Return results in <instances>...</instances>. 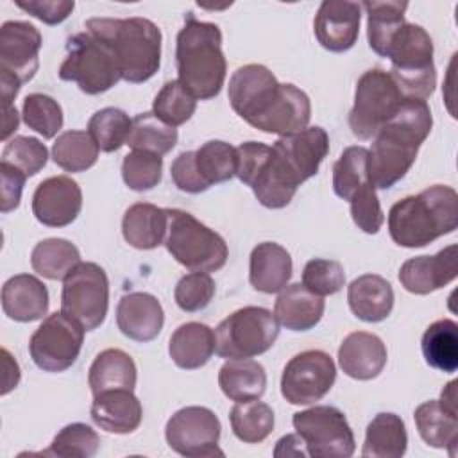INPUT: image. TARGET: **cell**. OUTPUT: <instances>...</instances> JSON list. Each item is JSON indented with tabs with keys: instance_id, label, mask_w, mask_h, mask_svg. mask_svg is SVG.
Listing matches in <instances>:
<instances>
[{
	"instance_id": "38",
	"label": "cell",
	"mask_w": 458,
	"mask_h": 458,
	"mask_svg": "<svg viewBox=\"0 0 458 458\" xmlns=\"http://www.w3.org/2000/svg\"><path fill=\"white\" fill-rule=\"evenodd\" d=\"M231 429L245 444L263 442L274 429V411L259 399L242 401L231 408Z\"/></svg>"
},
{
	"instance_id": "6",
	"label": "cell",
	"mask_w": 458,
	"mask_h": 458,
	"mask_svg": "<svg viewBox=\"0 0 458 458\" xmlns=\"http://www.w3.org/2000/svg\"><path fill=\"white\" fill-rule=\"evenodd\" d=\"M385 57L390 59L388 72L404 98L426 100L437 86L433 63V39L424 27L404 21L392 36Z\"/></svg>"
},
{
	"instance_id": "58",
	"label": "cell",
	"mask_w": 458,
	"mask_h": 458,
	"mask_svg": "<svg viewBox=\"0 0 458 458\" xmlns=\"http://www.w3.org/2000/svg\"><path fill=\"white\" fill-rule=\"evenodd\" d=\"M438 401H440V404L445 406L447 410L458 413V408H456V381L447 383V386L442 390Z\"/></svg>"
},
{
	"instance_id": "25",
	"label": "cell",
	"mask_w": 458,
	"mask_h": 458,
	"mask_svg": "<svg viewBox=\"0 0 458 458\" xmlns=\"http://www.w3.org/2000/svg\"><path fill=\"white\" fill-rule=\"evenodd\" d=\"M292 268V256L283 245L276 242H263L250 252L249 281L258 292L277 293L288 284Z\"/></svg>"
},
{
	"instance_id": "4",
	"label": "cell",
	"mask_w": 458,
	"mask_h": 458,
	"mask_svg": "<svg viewBox=\"0 0 458 458\" xmlns=\"http://www.w3.org/2000/svg\"><path fill=\"white\" fill-rule=\"evenodd\" d=\"M175 63L179 73L177 81L197 100L215 98L224 86L227 72L218 25L200 21L188 13L177 34Z\"/></svg>"
},
{
	"instance_id": "20",
	"label": "cell",
	"mask_w": 458,
	"mask_h": 458,
	"mask_svg": "<svg viewBox=\"0 0 458 458\" xmlns=\"http://www.w3.org/2000/svg\"><path fill=\"white\" fill-rule=\"evenodd\" d=\"M458 276V247L447 245L433 256H417L403 263L399 281L415 295H428L444 288Z\"/></svg>"
},
{
	"instance_id": "51",
	"label": "cell",
	"mask_w": 458,
	"mask_h": 458,
	"mask_svg": "<svg viewBox=\"0 0 458 458\" xmlns=\"http://www.w3.org/2000/svg\"><path fill=\"white\" fill-rule=\"evenodd\" d=\"M170 175L174 184L186 193H200L209 188L197 172L195 150L181 152L170 165Z\"/></svg>"
},
{
	"instance_id": "52",
	"label": "cell",
	"mask_w": 458,
	"mask_h": 458,
	"mask_svg": "<svg viewBox=\"0 0 458 458\" xmlns=\"http://www.w3.org/2000/svg\"><path fill=\"white\" fill-rule=\"evenodd\" d=\"M16 5L47 25H57L64 21L75 7L73 0H18Z\"/></svg>"
},
{
	"instance_id": "2",
	"label": "cell",
	"mask_w": 458,
	"mask_h": 458,
	"mask_svg": "<svg viewBox=\"0 0 458 458\" xmlns=\"http://www.w3.org/2000/svg\"><path fill=\"white\" fill-rule=\"evenodd\" d=\"M431 127L428 102L404 98L397 113L377 131L369 150V177L374 188L388 190L406 175Z\"/></svg>"
},
{
	"instance_id": "13",
	"label": "cell",
	"mask_w": 458,
	"mask_h": 458,
	"mask_svg": "<svg viewBox=\"0 0 458 458\" xmlns=\"http://www.w3.org/2000/svg\"><path fill=\"white\" fill-rule=\"evenodd\" d=\"M84 327L63 311L48 315L29 340V352L38 369L63 372L70 369L82 349Z\"/></svg>"
},
{
	"instance_id": "37",
	"label": "cell",
	"mask_w": 458,
	"mask_h": 458,
	"mask_svg": "<svg viewBox=\"0 0 458 458\" xmlns=\"http://www.w3.org/2000/svg\"><path fill=\"white\" fill-rule=\"evenodd\" d=\"M98 145L88 131H66L52 145V159L64 172L79 174L98 159Z\"/></svg>"
},
{
	"instance_id": "31",
	"label": "cell",
	"mask_w": 458,
	"mask_h": 458,
	"mask_svg": "<svg viewBox=\"0 0 458 458\" xmlns=\"http://www.w3.org/2000/svg\"><path fill=\"white\" fill-rule=\"evenodd\" d=\"M218 385L224 395L234 403L259 399L267 388V372L256 360L233 358L220 367Z\"/></svg>"
},
{
	"instance_id": "36",
	"label": "cell",
	"mask_w": 458,
	"mask_h": 458,
	"mask_svg": "<svg viewBox=\"0 0 458 458\" xmlns=\"http://www.w3.org/2000/svg\"><path fill=\"white\" fill-rule=\"evenodd\" d=\"M81 263L79 249L64 238H47L36 243L30 254V265L36 274L50 281H64Z\"/></svg>"
},
{
	"instance_id": "43",
	"label": "cell",
	"mask_w": 458,
	"mask_h": 458,
	"mask_svg": "<svg viewBox=\"0 0 458 458\" xmlns=\"http://www.w3.org/2000/svg\"><path fill=\"white\" fill-rule=\"evenodd\" d=\"M195 109L197 98L179 81L165 82L152 102V113L172 127L186 123Z\"/></svg>"
},
{
	"instance_id": "17",
	"label": "cell",
	"mask_w": 458,
	"mask_h": 458,
	"mask_svg": "<svg viewBox=\"0 0 458 458\" xmlns=\"http://www.w3.org/2000/svg\"><path fill=\"white\" fill-rule=\"evenodd\" d=\"M41 32L29 21L9 20L0 29V72H7L21 84L29 82L39 66Z\"/></svg>"
},
{
	"instance_id": "27",
	"label": "cell",
	"mask_w": 458,
	"mask_h": 458,
	"mask_svg": "<svg viewBox=\"0 0 458 458\" xmlns=\"http://www.w3.org/2000/svg\"><path fill=\"white\" fill-rule=\"evenodd\" d=\"M351 311L363 322H381L394 308L392 284L377 274H363L347 286Z\"/></svg>"
},
{
	"instance_id": "54",
	"label": "cell",
	"mask_w": 458,
	"mask_h": 458,
	"mask_svg": "<svg viewBox=\"0 0 458 458\" xmlns=\"http://www.w3.org/2000/svg\"><path fill=\"white\" fill-rule=\"evenodd\" d=\"M274 456H308V451H306L304 440L295 433V435H286L277 440Z\"/></svg>"
},
{
	"instance_id": "21",
	"label": "cell",
	"mask_w": 458,
	"mask_h": 458,
	"mask_svg": "<svg viewBox=\"0 0 458 458\" xmlns=\"http://www.w3.org/2000/svg\"><path fill=\"white\" fill-rule=\"evenodd\" d=\"M118 329L131 340L150 342L165 324V311L157 297L147 292L125 293L116 306Z\"/></svg>"
},
{
	"instance_id": "26",
	"label": "cell",
	"mask_w": 458,
	"mask_h": 458,
	"mask_svg": "<svg viewBox=\"0 0 458 458\" xmlns=\"http://www.w3.org/2000/svg\"><path fill=\"white\" fill-rule=\"evenodd\" d=\"M324 308L322 297L310 292L302 283H293L279 292L274 315L290 331H308L320 322Z\"/></svg>"
},
{
	"instance_id": "42",
	"label": "cell",
	"mask_w": 458,
	"mask_h": 458,
	"mask_svg": "<svg viewBox=\"0 0 458 458\" xmlns=\"http://www.w3.org/2000/svg\"><path fill=\"white\" fill-rule=\"evenodd\" d=\"M132 120L129 114L118 107H104L88 122V132L97 141L102 152H116L127 143Z\"/></svg>"
},
{
	"instance_id": "8",
	"label": "cell",
	"mask_w": 458,
	"mask_h": 458,
	"mask_svg": "<svg viewBox=\"0 0 458 458\" xmlns=\"http://www.w3.org/2000/svg\"><path fill=\"white\" fill-rule=\"evenodd\" d=\"M57 73L61 81L75 82L86 95L104 93L122 79V70L111 47L88 30L68 38L66 57Z\"/></svg>"
},
{
	"instance_id": "23",
	"label": "cell",
	"mask_w": 458,
	"mask_h": 458,
	"mask_svg": "<svg viewBox=\"0 0 458 458\" xmlns=\"http://www.w3.org/2000/svg\"><path fill=\"white\" fill-rule=\"evenodd\" d=\"M91 419L107 433L127 435L140 428L143 408L132 390H106L93 395Z\"/></svg>"
},
{
	"instance_id": "19",
	"label": "cell",
	"mask_w": 458,
	"mask_h": 458,
	"mask_svg": "<svg viewBox=\"0 0 458 458\" xmlns=\"http://www.w3.org/2000/svg\"><path fill=\"white\" fill-rule=\"evenodd\" d=\"M361 5L351 0H324L315 14L313 32L329 52H347L360 32Z\"/></svg>"
},
{
	"instance_id": "7",
	"label": "cell",
	"mask_w": 458,
	"mask_h": 458,
	"mask_svg": "<svg viewBox=\"0 0 458 458\" xmlns=\"http://www.w3.org/2000/svg\"><path fill=\"white\" fill-rule=\"evenodd\" d=\"M168 224L165 247L172 258L191 272H216L229 256L225 240L191 213L182 209H166Z\"/></svg>"
},
{
	"instance_id": "44",
	"label": "cell",
	"mask_w": 458,
	"mask_h": 458,
	"mask_svg": "<svg viewBox=\"0 0 458 458\" xmlns=\"http://www.w3.org/2000/svg\"><path fill=\"white\" fill-rule=\"evenodd\" d=\"M100 447L97 431L84 422H72L64 426L52 440L43 454L59 458H91Z\"/></svg>"
},
{
	"instance_id": "53",
	"label": "cell",
	"mask_w": 458,
	"mask_h": 458,
	"mask_svg": "<svg viewBox=\"0 0 458 458\" xmlns=\"http://www.w3.org/2000/svg\"><path fill=\"white\" fill-rule=\"evenodd\" d=\"M0 179H2V200H0V211L9 213L20 206L21 191L27 175L14 168L9 163L0 161Z\"/></svg>"
},
{
	"instance_id": "11",
	"label": "cell",
	"mask_w": 458,
	"mask_h": 458,
	"mask_svg": "<svg viewBox=\"0 0 458 458\" xmlns=\"http://www.w3.org/2000/svg\"><path fill=\"white\" fill-rule=\"evenodd\" d=\"M109 279L93 261H81L63 281L61 311L84 327L97 329L107 315Z\"/></svg>"
},
{
	"instance_id": "57",
	"label": "cell",
	"mask_w": 458,
	"mask_h": 458,
	"mask_svg": "<svg viewBox=\"0 0 458 458\" xmlns=\"http://www.w3.org/2000/svg\"><path fill=\"white\" fill-rule=\"evenodd\" d=\"M2 354H4V363H5V369H7V374H5V379H4V388H2V394L5 395V390H7L9 381H11L9 376H13L16 383L20 381V367H18V363L13 360V356L9 354L7 349H2Z\"/></svg>"
},
{
	"instance_id": "49",
	"label": "cell",
	"mask_w": 458,
	"mask_h": 458,
	"mask_svg": "<svg viewBox=\"0 0 458 458\" xmlns=\"http://www.w3.org/2000/svg\"><path fill=\"white\" fill-rule=\"evenodd\" d=\"M215 295V281L208 272H190L182 276L174 290L175 304L188 313L208 308Z\"/></svg>"
},
{
	"instance_id": "45",
	"label": "cell",
	"mask_w": 458,
	"mask_h": 458,
	"mask_svg": "<svg viewBox=\"0 0 458 458\" xmlns=\"http://www.w3.org/2000/svg\"><path fill=\"white\" fill-rule=\"evenodd\" d=\"M21 116L29 129L39 132L45 140L54 138L63 127V109L55 98L45 93H30L21 106Z\"/></svg>"
},
{
	"instance_id": "15",
	"label": "cell",
	"mask_w": 458,
	"mask_h": 458,
	"mask_svg": "<svg viewBox=\"0 0 458 458\" xmlns=\"http://www.w3.org/2000/svg\"><path fill=\"white\" fill-rule=\"evenodd\" d=\"M220 420L206 406H186L177 410L165 426V438L175 453L190 458L224 456L218 447Z\"/></svg>"
},
{
	"instance_id": "40",
	"label": "cell",
	"mask_w": 458,
	"mask_h": 458,
	"mask_svg": "<svg viewBox=\"0 0 458 458\" xmlns=\"http://www.w3.org/2000/svg\"><path fill=\"white\" fill-rule=\"evenodd\" d=\"M369 182V150L361 145L344 148L333 165V191L336 197L349 202L352 195Z\"/></svg>"
},
{
	"instance_id": "56",
	"label": "cell",
	"mask_w": 458,
	"mask_h": 458,
	"mask_svg": "<svg viewBox=\"0 0 458 458\" xmlns=\"http://www.w3.org/2000/svg\"><path fill=\"white\" fill-rule=\"evenodd\" d=\"M20 123V114L16 111L14 106H7L4 107V118H2V140L5 141L16 129Z\"/></svg>"
},
{
	"instance_id": "47",
	"label": "cell",
	"mask_w": 458,
	"mask_h": 458,
	"mask_svg": "<svg viewBox=\"0 0 458 458\" xmlns=\"http://www.w3.org/2000/svg\"><path fill=\"white\" fill-rule=\"evenodd\" d=\"M2 161L13 165L27 177L36 175L48 161V150L45 143L32 136H14L2 150Z\"/></svg>"
},
{
	"instance_id": "50",
	"label": "cell",
	"mask_w": 458,
	"mask_h": 458,
	"mask_svg": "<svg viewBox=\"0 0 458 458\" xmlns=\"http://www.w3.org/2000/svg\"><path fill=\"white\" fill-rule=\"evenodd\" d=\"M349 204H351L352 222L358 225V229H361L367 234H376L381 229L385 222V215L381 211V204L372 182L361 186L352 195Z\"/></svg>"
},
{
	"instance_id": "28",
	"label": "cell",
	"mask_w": 458,
	"mask_h": 458,
	"mask_svg": "<svg viewBox=\"0 0 458 458\" xmlns=\"http://www.w3.org/2000/svg\"><path fill=\"white\" fill-rule=\"evenodd\" d=\"M166 224V209L148 202H136L123 213L122 234L131 247L150 250L165 242Z\"/></svg>"
},
{
	"instance_id": "34",
	"label": "cell",
	"mask_w": 458,
	"mask_h": 458,
	"mask_svg": "<svg viewBox=\"0 0 458 458\" xmlns=\"http://www.w3.org/2000/svg\"><path fill=\"white\" fill-rule=\"evenodd\" d=\"M367 11V38L369 47L385 57L392 36L406 21L404 13L408 2L399 0H369L360 4Z\"/></svg>"
},
{
	"instance_id": "41",
	"label": "cell",
	"mask_w": 458,
	"mask_h": 458,
	"mask_svg": "<svg viewBox=\"0 0 458 458\" xmlns=\"http://www.w3.org/2000/svg\"><path fill=\"white\" fill-rule=\"evenodd\" d=\"M195 166L209 188L225 182L236 175V147L222 140H209L195 150Z\"/></svg>"
},
{
	"instance_id": "30",
	"label": "cell",
	"mask_w": 458,
	"mask_h": 458,
	"mask_svg": "<svg viewBox=\"0 0 458 458\" xmlns=\"http://www.w3.org/2000/svg\"><path fill=\"white\" fill-rule=\"evenodd\" d=\"M136 379V363L122 349H106L98 352L88 372V385L93 395L118 388L134 390Z\"/></svg>"
},
{
	"instance_id": "46",
	"label": "cell",
	"mask_w": 458,
	"mask_h": 458,
	"mask_svg": "<svg viewBox=\"0 0 458 458\" xmlns=\"http://www.w3.org/2000/svg\"><path fill=\"white\" fill-rule=\"evenodd\" d=\"M163 157L145 150H132L122 161V179L134 191H147L159 184Z\"/></svg>"
},
{
	"instance_id": "18",
	"label": "cell",
	"mask_w": 458,
	"mask_h": 458,
	"mask_svg": "<svg viewBox=\"0 0 458 458\" xmlns=\"http://www.w3.org/2000/svg\"><path fill=\"white\" fill-rule=\"evenodd\" d=\"M81 209V186L68 175H54L41 181L32 195V213L47 227L70 225Z\"/></svg>"
},
{
	"instance_id": "5",
	"label": "cell",
	"mask_w": 458,
	"mask_h": 458,
	"mask_svg": "<svg viewBox=\"0 0 458 458\" xmlns=\"http://www.w3.org/2000/svg\"><path fill=\"white\" fill-rule=\"evenodd\" d=\"M86 30L104 39L116 55L122 79L140 84L156 75L161 64V30L140 16L89 18Z\"/></svg>"
},
{
	"instance_id": "1",
	"label": "cell",
	"mask_w": 458,
	"mask_h": 458,
	"mask_svg": "<svg viewBox=\"0 0 458 458\" xmlns=\"http://www.w3.org/2000/svg\"><path fill=\"white\" fill-rule=\"evenodd\" d=\"M233 111L261 132L288 136L308 127L311 104L293 84H283L263 64H245L233 72L227 86Z\"/></svg>"
},
{
	"instance_id": "32",
	"label": "cell",
	"mask_w": 458,
	"mask_h": 458,
	"mask_svg": "<svg viewBox=\"0 0 458 458\" xmlns=\"http://www.w3.org/2000/svg\"><path fill=\"white\" fill-rule=\"evenodd\" d=\"M408 433L399 415L392 411L377 413L367 426L361 456L401 458L406 453Z\"/></svg>"
},
{
	"instance_id": "3",
	"label": "cell",
	"mask_w": 458,
	"mask_h": 458,
	"mask_svg": "<svg viewBox=\"0 0 458 458\" xmlns=\"http://www.w3.org/2000/svg\"><path fill=\"white\" fill-rule=\"evenodd\" d=\"M458 227V195L451 186L433 184L397 200L388 211L390 238L406 249L424 247Z\"/></svg>"
},
{
	"instance_id": "22",
	"label": "cell",
	"mask_w": 458,
	"mask_h": 458,
	"mask_svg": "<svg viewBox=\"0 0 458 458\" xmlns=\"http://www.w3.org/2000/svg\"><path fill=\"white\" fill-rule=\"evenodd\" d=\"M386 345L367 331H354L344 338L338 347L340 369L352 379L369 381L377 377L386 365Z\"/></svg>"
},
{
	"instance_id": "14",
	"label": "cell",
	"mask_w": 458,
	"mask_h": 458,
	"mask_svg": "<svg viewBox=\"0 0 458 458\" xmlns=\"http://www.w3.org/2000/svg\"><path fill=\"white\" fill-rule=\"evenodd\" d=\"M335 379L336 365L327 352L320 349L302 351L290 358L283 369L281 395L290 404H313L333 388Z\"/></svg>"
},
{
	"instance_id": "33",
	"label": "cell",
	"mask_w": 458,
	"mask_h": 458,
	"mask_svg": "<svg viewBox=\"0 0 458 458\" xmlns=\"http://www.w3.org/2000/svg\"><path fill=\"white\" fill-rule=\"evenodd\" d=\"M415 426L420 438L437 449H449L454 454L458 440V413L447 410L438 399L426 401L417 406Z\"/></svg>"
},
{
	"instance_id": "9",
	"label": "cell",
	"mask_w": 458,
	"mask_h": 458,
	"mask_svg": "<svg viewBox=\"0 0 458 458\" xmlns=\"http://www.w3.org/2000/svg\"><path fill=\"white\" fill-rule=\"evenodd\" d=\"M279 336V322L261 306L233 311L215 329V352L220 358H254L267 352Z\"/></svg>"
},
{
	"instance_id": "12",
	"label": "cell",
	"mask_w": 458,
	"mask_h": 458,
	"mask_svg": "<svg viewBox=\"0 0 458 458\" xmlns=\"http://www.w3.org/2000/svg\"><path fill=\"white\" fill-rule=\"evenodd\" d=\"M295 433L304 440L308 456L349 458L356 442L345 415L335 406H313L293 413Z\"/></svg>"
},
{
	"instance_id": "16",
	"label": "cell",
	"mask_w": 458,
	"mask_h": 458,
	"mask_svg": "<svg viewBox=\"0 0 458 458\" xmlns=\"http://www.w3.org/2000/svg\"><path fill=\"white\" fill-rule=\"evenodd\" d=\"M272 150L290 177L301 186L318 172L320 163L329 152V136L322 127H306L277 138Z\"/></svg>"
},
{
	"instance_id": "55",
	"label": "cell",
	"mask_w": 458,
	"mask_h": 458,
	"mask_svg": "<svg viewBox=\"0 0 458 458\" xmlns=\"http://www.w3.org/2000/svg\"><path fill=\"white\" fill-rule=\"evenodd\" d=\"M20 86H21V82L16 77H13L7 72H0V95H2L4 107L13 106V100L18 95Z\"/></svg>"
},
{
	"instance_id": "39",
	"label": "cell",
	"mask_w": 458,
	"mask_h": 458,
	"mask_svg": "<svg viewBox=\"0 0 458 458\" xmlns=\"http://www.w3.org/2000/svg\"><path fill=\"white\" fill-rule=\"evenodd\" d=\"M177 129L159 120L154 113H140L132 118L127 143L132 150H145L157 156L168 154L177 143Z\"/></svg>"
},
{
	"instance_id": "35",
	"label": "cell",
	"mask_w": 458,
	"mask_h": 458,
	"mask_svg": "<svg viewBox=\"0 0 458 458\" xmlns=\"http://www.w3.org/2000/svg\"><path fill=\"white\" fill-rule=\"evenodd\" d=\"M422 354L429 367L453 374L458 369V324L440 318L428 326L422 335Z\"/></svg>"
},
{
	"instance_id": "29",
	"label": "cell",
	"mask_w": 458,
	"mask_h": 458,
	"mask_svg": "<svg viewBox=\"0 0 458 458\" xmlns=\"http://www.w3.org/2000/svg\"><path fill=\"white\" fill-rule=\"evenodd\" d=\"M215 352V331L200 322L181 324L170 336L168 354L184 370L204 367Z\"/></svg>"
},
{
	"instance_id": "10",
	"label": "cell",
	"mask_w": 458,
	"mask_h": 458,
	"mask_svg": "<svg viewBox=\"0 0 458 458\" xmlns=\"http://www.w3.org/2000/svg\"><path fill=\"white\" fill-rule=\"evenodd\" d=\"M404 97L392 75L381 68L367 70L356 82L349 127L360 140H372L397 113Z\"/></svg>"
},
{
	"instance_id": "48",
	"label": "cell",
	"mask_w": 458,
	"mask_h": 458,
	"mask_svg": "<svg viewBox=\"0 0 458 458\" xmlns=\"http://www.w3.org/2000/svg\"><path fill=\"white\" fill-rule=\"evenodd\" d=\"M302 284L318 297L333 295L345 284L344 267L335 259H310L302 268Z\"/></svg>"
},
{
	"instance_id": "24",
	"label": "cell",
	"mask_w": 458,
	"mask_h": 458,
	"mask_svg": "<svg viewBox=\"0 0 458 458\" xmlns=\"http://www.w3.org/2000/svg\"><path fill=\"white\" fill-rule=\"evenodd\" d=\"M2 310L16 322L43 318L48 311V290L32 274H16L2 286Z\"/></svg>"
}]
</instances>
